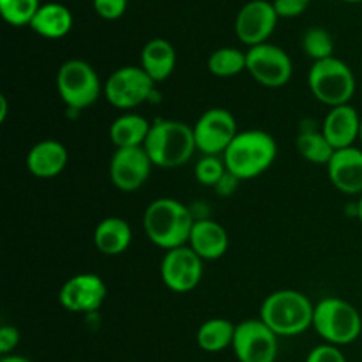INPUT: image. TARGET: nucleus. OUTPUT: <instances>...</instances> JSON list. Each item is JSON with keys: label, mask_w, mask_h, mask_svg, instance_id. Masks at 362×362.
<instances>
[{"label": "nucleus", "mask_w": 362, "mask_h": 362, "mask_svg": "<svg viewBox=\"0 0 362 362\" xmlns=\"http://www.w3.org/2000/svg\"><path fill=\"white\" fill-rule=\"evenodd\" d=\"M207 69L218 78H232L246 71V53L226 46L211 53L207 60Z\"/></svg>", "instance_id": "a878e982"}, {"label": "nucleus", "mask_w": 362, "mask_h": 362, "mask_svg": "<svg viewBox=\"0 0 362 362\" xmlns=\"http://www.w3.org/2000/svg\"><path fill=\"white\" fill-rule=\"evenodd\" d=\"M246 71L262 87L281 88L292 78L293 66L285 49L264 42L246 52Z\"/></svg>", "instance_id": "1a4fd4ad"}, {"label": "nucleus", "mask_w": 362, "mask_h": 362, "mask_svg": "<svg viewBox=\"0 0 362 362\" xmlns=\"http://www.w3.org/2000/svg\"><path fill=\"white\" fill-rule=\"evenodd\" d=\"M57 92L69 110H85L98 101L103 85L90 64L71 59L57 71Z\"/></svg>", "instance_id": "0eeeda50"}, {"label": "nucleus", "mask_w": 362, "mask_h": 362, "mask_svg": "<svg viewBox=\"0 0 362 362\" xmlns=\"http://www.w3.org/2000/svg\"><path fill=\"white\" fill-rule=\"evenodd\" d=\"M278 156V144L262 129L239 131L223 154L226 170L239 180H250L267 172Z\"/></svg>", "instance_id": "f03ea898"}, {"label": "nucleus", "mask_w": 362, "mask_h": 362, "mask_svg": "<svg viewBox=\"0 0 362 362\" xmlns=\"http://www.w3.org/2000/svg\"><path fill=\"white\" fill-rule=\"evenodd\" d=\"M197 219L189 209L175 198H156L144 212V230L154 246L170 251L187 246Z\"/></svg>", "instance_id": "f257e3e1"}, {"label": "nucleus", "mask_w": 362, "mask_h": 362, "mask_svg": "<svg viewBox=\"0 0 362 362\" xmlns=\"http://www.w3.org/2000/svg\"><path fill=\"white\" fill-rule=\"evenodd\" d=\"M204 276V260L189 246L166 251L161 260V279L175 293L193 292Z\"/></svg>", "instance_id": "f8f14e48"}, {"label": "nucleus", "mask_w": 362, "mask_h": 362, "mask_svg": "<svg viewBox=\"0 0 362 362\" xmlns=\"http://www.w3.org/2000/svg\"><path fill=\"white\" fill-rule=\"evenodd\" d=\"M92 239H94V246L99 253L106 255V257H117L131 246L133 230L126 219L112 216V218H105L98 223Z\"/></svg>", "instance_id": "aec40b11"}, {"label": "nucleus", "mask_w": 362, "mask_h": 362, "mask_svg": "<svg viewBox=\"0 0 362 362\" xmlns=\"http://www.w3.org/2000/svg\"><path fill=\"white\" fill-rule=\"evenodd\" d=\"M73 13L64 4L48 2L41 4L32 20L30 28L46 39H62L73 28Z\"/></svg>", "instance_id": "4be33fe9"}, {"label": "nucleus", "mask_w": 362, "mask_h": 362, "mask_svg": "<svg viewBox=\"0 0 362 362\" xmlns=\"http://www.w3.org/2000/svg\"><path fill=\"white\" fill-rule=\"evenodd\" d=\"M303 49L313 62L334 57L332 35L322 27H311L303 35Z\"/></svg>", "instance_id": "cd10ccee"}, {"label": "nucleus", "mask_w": 362, "mask_h": 362, "mask_svg": "<svg viewBox=\"0 0 362 362\" xmlns=\"http://www.w3.org/2000/svg\"><path fill=\"white\" fill-rule=\"evenodd\" d=\"M232 349L239 362H276L278 336L260 318H250L235 325Z\"/></svg>", "instance_id": "9b49d317"}, {"label": "nucleus", "mask_w": 362, "mask_h": 362, "mask_svg": "<svg viewBox=\"0 0 362 362\" xmlns=\"http://www.w3.org/2000/svg\"><path fill=\"white\" fill-rule=\"evenodd\" d=\"M0 362H30L27 357L23 356H16V354H11V356H4Z\"/></svg>", "instance_id": "f704fd0d"}, {"label": "nucleus", "mask_w": 362, "mask_h": 362, "mask_svg": "<svg viewBox=\"0 0 362 362\" xmlns=\"http://www.w3.org/2000/svg\"><path fill=\"white\" fill-rule=\"evenodd\" d=\"M18 343H20V331L13 325H2L0 327V354L2 357L11 356Z\"/></svg>", "instance_id": "473e14b6"}, {"label": "nucleus", "mask_w": 362, "mask_h": 362, "mask_svg": "<svg viewBox=\"0 0 362 362\" xmlns=\"http://www.w3.org/2000/svg\"><path fill=\"white\" fill-rule=\"evenodd\" d=\"M341 2H346V4H361L362 0H341Z\"/></svg>", "instance_id": "e433bc0d"}, {"label": "nucleus", "mask_w": 362, "mask_h": 362, "mask_svg": "<svg viewBox=\"0 0 362 362\" xmlns=\"http://www.w3.org/2000/svg\"><path fill=\"white\" fill-rule=\"evenodd\" d=\"M154 85L141 66H124L110 74L103 85V94L113 108L133 110L151 98Z\"/></svg>", "instance_id": "6e6552de"}, {"label": "nucleus", "mask_w": 362, "mask_h": 362, "mask_svg": "<svg viewBox=\"0 0 362 362\" xmlns=\"http://www.w3.org/2000/svg\"><path fill=\"white\" fill-rule=\"evenodd\" d=\"M313 329L325 343L345 346L357 341L362 332L361 313L339 297H325L315 304Z\"/></svg>", "instance_id": "39448f33"}, {"label": "nucleus", "mask_w": 362, "mask_h": 362, "mask_svg": "<svg viewBox=\"0 0 362 362\" xmlns=\"http://www.w3.org/2000/svg\"><path fill=\"white\" fill-rule=\"evenodd\" d=\"M92 6H94L95 14L103 20L115 21L126 13L127 0H92Z\"/></svg>", "instance_id": "c756f323"}, {"label": "nucleus", "mask_w": 362, "mask_h": 362, "mask_svg": "<svg viewBox=\"0 0 362 362\" xmlns=\"http://www.w3.org/2000/svg\"><path fill=\"white\" fill-rule=\"evenodd\" d=\"M228 173L225 161L219 156H202L194 166V177L202 186L218 187L223 177Z\"/></svg>", "instance_id": "c85d7f7f"}, {"label": "nucleus", "mask_w": 362, "mask_h": 362, "mask_svg": "<svg viewBox=\"0 0 362 362\" xmlns=\"http://www.w3.org/2000/svg\"><path fill=\"white\" fill-rule=\"evenodd\" d=\"M39 7V0H0V14L13 27H30Z\"/></svg>", "instance_id": "bb28decb"}, {"label": "nucleus", "mask_w": 362, "mask_h": 362, "mask_svg": "<svg viewBox=\"0 0 362 362\" xmlns=\"http://www.w3.org/2000/svg\"><path fill=\"white\" fill-rule=\"evenodd\" d=\"M357 216H359V219L362 223V194L359 197V202H357Z\"/></svg>", "instance_id": "c9c22d12"}, {"label": "nucleus", "mask_w": 362, "mask_h": 362, "mask_svg": "<svg viewBox=\"0 0 362 362\" xmlns=\"http://www.w3.org/2000/svg\"><path fill=\"white\" fill-rule=\"evenodd\" d=\"M152 161L144 147L115 148L110 159V180L124 193L138 191L151 177Z\"/></svg>", "instance_id": "2eb2a0df"}, {"label": "nucleus", "mask_w": 362, "mask_h": 362, "mask_svg": "<svg viewBox=\"0 0 362 362\" xmlns=\"http://www.w3.org/2000/svg\"><path fill=\"white\" fill-rule=\"evenodd\" d=\"M315 304L297 290H278L265 297L260 308V320L278 338H292L313 327Z\"/></svg>", "instance_id": "7ed1b4c3"}, {"label": "nucleus", "mask_w": 362, "mask_h": 362, "mask_svg": "<svg viewBox=\"0 0 362 362\" xmlns=\"http://www.w3.org/2000/svg\"><path fill=\"white\" fill-rule=\"evenodd\" d=\"M308 85L315 99L329 108L350 105V99L356 94L354 71L338 57L313 62L308 73Z\"/></svg>", "instance_id": "423d86ee"}, {"label": "nucleus", "mask_w": 362, "mask_h": 362, "mask_svg": "<svg viewBox=\"0 0 362 362\" xmlns=\"http://www.w3.org/2000/svg\"><path fill=\"white\" fill-rule=\"evenodd\" d=\"M228 232L225 226L212 219H197L191 230L187 246L202 260H219L228 251Z\"/></svg>", "instance_id": "6ab92c4d"}, {"label": "nucleus", "mask_w": 362, "mask_h": 362, "mask_svg": "<svg viewBox=\"0 0 362 362\" xmlns=\"http://www.w3.org/2000/svg\"><path fill=\"white\" fill-rule=\"evenodd\" d=\"M144 148L158 168H179L197 152L193 126L180 120H158L151 126Z\"/></svg>", "instance_id": "20e7f679"}, {"label": "nucleus", "mask_w": 362, "mask_h": 362, "mask_svg": "<svg viewBox=\"0 0 362 362\" xmlns=\"http://www.w3.org/2000/svg\"><path fill=\"white\" fill-rule=\"evenodd\" d=\"M332 186L345 194H362V148L349 147L336 151L327 165Z\"/></svg>", "instance_id": "dca6fc26"}, {"label": "nucleus", "mask_w": 362, "mask_h": 362, "mask_svg": "<svg viewBox=\"0 0 362 362\" xmlns=\"http://www.w3.org/2000/svg\"><path fill=\"white\" fill-rule=\"evenodd\" d=\"M106 285L101 276L81 272L62 285L59 303L69 313H94L106 299Z\"/></svg>", "instance_id": "4468645a"}, {"label": "nucleus", "mask_w": 362, "mask_h": 362, "mask_svg": "<svg viewBox=\"0 0 362 362\" xmlns=\"http://www.w3.org/2000/svg\"><path fill=\"white\" fill-rule=\"evenodd\" d=\"M278 13L269 0H250L240 7L235 18V35L240 42L253 46L269 42V37L278 25Z\"/></svg>", "instance_id": "ddd939ff"}, {"label": "nucleus", "mask_w": 362, "mask_h": 362, "mask_svg": "<svg viewBox=\"0 0 362 362\" xmlns=\"http://www.w3.org/2000/svg\"><path fill=\"white\" fill-rule=\"evenodd\" d=\"M152 124L138 113L126 112L117 117L110 126V140L115 148L144 147Z\"/></svg>", "instance_id": "5701e85b"}, {"label": "nucleus", "mask_w": 362, "mask_h": 362, "mask_svg": "<svg viewBox=\"0 0 362 362\" xmlns=\"http://www.w3.org/2000/svg\"><path fill=\"white\" fill-rule=\"evenodd\" d=\"M359 141H361V145H362V117H361V134H359Z\"/></svg>", "instance_id": "4c0bfd02"}, {"label": "nucleus", "mask_w": 362, "mask_h": 362, "mask_svg": "<svg viewBox=\"0 0 362 362\" xmlns=\"http://www.w3.org/2000/svg\"><path fill=\"white\" fill-rule=\"evenodd\" d=\"M272 4L279 18H296L310 7L311 0H274Z\"/></svg>", "instance_id": "2f4dec72"}, {"label": "nucleus", "mask_w": 362, "mask_h": 362, "mask_svg": "<svg viewBox=\"0 0 362 362\" xmlns=\"http://www.w3.org/2000/svg\"><path fill=\"white\" fill-rule=\"evenodd\" d=\"M306 362H346L345 354L339 350V346L329 345V343H324V345H318L308 354Z\"/></svg>", "instance_id": "7c9ffc66"}, {"label": "nucleus", "mask_w": 362, "mask_h": 362, "mask_svg": "<svg viewBox=\"0 0 362 362\" xmlns=\"http://www.w3.org/2000/svg\"><path fill=\"white\" fill-rule=\"evenodd\" d=\"M322 133L334 151L354 147L361 134V115L352 105L331 108L322 124Z\"/></svg>", "instance_id": "f3484780"}, {"label": "nucleus", "mask_w": 362, "mask_h": 362, "mask_svg": "<svg viewBox=\"0 0 362 362\" xmlns=\"http://www.w3.org/2000/svg\"><path fill=\"white\" fill-rule=\"evenodd\" d=\"M27 170L37 179H53L66 170L69 154L64 144L52 140H41L27 154Z\"/></svg>", "instance_id": "a211bd4d"}, {"label": "nucleus", "mask_w": 362, "mask_h": 362, "mask_svg": "<svg viewBox=\"0 0 362 362\" xmlns=\"http://www.w3.org/2000/svg\"><path fill=\"white\" fill-rule=\"evenodd\" d=\"M140 62L141 69L154 80V83L165 81L172 76L173 69H175V48H173L172 42L166 41V39H151V41L141 48Z\"/></svg>", "instance_id": "412c9836"}, {"label": "nucleus", "mask_w": 362, "mask_h": 362, "mask_svg": "<svg viewBox=\"0 0 362 362\" xmlns=\"http://www.w3.org/2000/svg\"><path fill=\"white\" fill-rule=\"evenodd\" d=\"M297 151L306 161L313 165H329L331 158L334 156V147L329 144L327 138L320 131H303L297 136Z\"/></svg>", "instance_id": "393cba45"}, {"label": "nucleus", "mask_w": 362, "mask_h": 362, "mask_svg": "<svg viewBox=\"0 0 362 362\" xmlns=\"http://www.w3.org/2000/svg\"><path fill=\"white\" fill-rule=\"evenodd\" d=\"M235 336V325L226 318L205 320L197 331V343L204 352L218 354L232 346Z\"/></svg>", "instance_id": "b1692460"}, {"label": "nucleus", "mask_w": 362, "mask_h": 362, "mask_svg": "<svg viewBox=\"0 0 362 362\" xmlns=\"http://www.w3.org/2000/svg\"><path fill=\"white\" fill-rule=\"evenodd\" d=\"M194 144L202 156H223L239 134L237 120L226 108H211L193 126Z\"/></svg>", "instance_id": "9d476101"}, {"label": "nucleus", "mask_w": 362, "mask_h": 362, "mask_svg": "<svg viewBox=\"0 0 362 362\" xmlns=\"http://www.w3.org/2000/svg\"><path fill=\"white\" fill-rule=\"evenodd\" d=\"M7 117V98L0 95V122H6Z\"/></svg>", "instance_id": "72a5a7b5"}]
</instances>
